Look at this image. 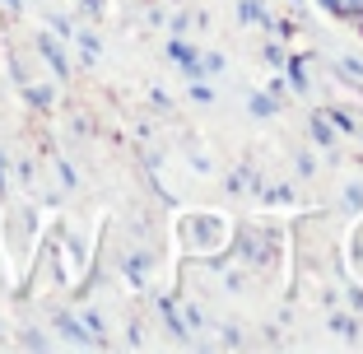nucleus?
<instances>
[{
    "label": "nucleus",
    "mask_w": 363,
    "mask_h": 354,
    "mask_svg": "<svg viewBox=\"0 0 363 354\" xmlns=\"http://www.w3.org/2000/svg\"><path fill=\"white\" fill-rule=\"evenodd\" d=\"M5 182H10V163H5V154H0V192H5Z\"/></svg>",
    "instance_id": "5"
},
{
    "label": "nucleus",
    "mask_w": 363,
    "mask_h": 354,
    "mask_svg": "<svg viewBox=\"0 0 363 354\" xmlns=\"http://www.w3.org/2000/svg\"><path fill=\"white\" fill-rule=\"evenodd\" d=\"M354 23H359V28H363V14H354Z\"/></svg>",
    "instance_id": "7"
},
{
    "label": "nucleus",
    "mask_w": 363,
    "mask_h": 354,
    "mask_svg": "<svg viewBox=\"0 0 363 354\" xmlns=\"http://www.w3.org/2000/svg\"><path fill=\"white\" fill-rule=\"evenodd\" d=\"M38 52H43L47 61H52V70H56V75H61V79L70 75V61H65V52H61V47L52 43V38H38Z\"/></svg>",
    "instance_id": "1"
},
{
    "label": "nucleus",
    "mask_w": 363,
    "mask_h": 354,
    "mask_svg": "<svg viewBox=\"0 0 363 354\" xmlns=\"http://www.w3.org/2000/svg\"><path fill=\"white\" fill-rule=\"evenodd\" d=\"M312 135H317L321 145H331V131H326V121H317V117H312Z\"/></svg>",
    "instance_id": "4"
},
{
    "label": "nucleus",
    "mask_w": 363,
    "mask_h": 354,
    "mask_svg": "<svg viewBox=\"0 0 363 354\" xmlns=\"http://www.w3.org/2000/svg\"><path fill=\"white\" fill-rule=\"evenodd\" d=\"M23 98H28L33 108H52V89H28L23 84Z\"/></svg>",
    "instance_id": "3"
},
{
    "label": "nucleus",
    "mask_w": 363,
    "mask_h": 354,
    "mask_svg": "<svg viewBox=\"0 0 363 354\" xmlns=\"http://www.w3.org/2000/svg\"><path fill=\"white\" fill-rule=\"evenodd\" d=\"M5 5H10V10H19V0H5Z\"/></svg>",
    "instance_id": "6"
},
{
    "label": "nucleus",
    "mask_w": 363,
    "mask_h": 354,
    "mask_svg": "<svg viewBox=\"0 0 363 354\" xmlns=\"http://www.w3.org/2000/svg\"><path fill=\"white\" fill-rule=\"evenodd\" d=\"M326 10H335V14H345V19H354V14H363V0H321Z\"/></svg>",
    "instance_id": "2"
}]
</instances>
